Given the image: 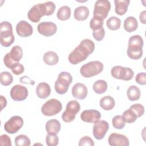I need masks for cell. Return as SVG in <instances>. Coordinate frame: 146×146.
Segmentation results:
<instances>
[{
	"mask_svg": "<svg viewBox=\"0 0 146 146\" xmlns=\"http://www.w3.org/2000/svg\"><path fill=\"white\" fill-rule=\"evenodd\" d=\"M94 49L95 44L93 41L90 39H84L70 53L68 61L72 64H77L85 60L90 54L93 52Z\"/></svg>",
	"mask_w": 146,
	"mask_h": 146,
	"instance_id": "cell-1",
	"label": "cell"
},
{
	"mask_svg": "<svg viewBox=\"0 0 146 146\" xmlns=\"http://www.w3.org/2000/svg\"><path fill=\"white\" fill-rule=\"evenodd\" d=\"M143 39L139 35L131 36L128 40V46L127 54L131 59L137 60L143 55Z\"/></svg>",
	"mask_w": 146,
	"mask_h": 146,
	"instance_id": "cell-2",
	"label": "cell"
},
{
	"mask_svg": "<svg viewBox=\"0 0 146 146\" xmlns=\"http://www.w3.org/2000/svg\"><path fill=\"white\" fill-rule=\"evenodd\" d=\"M11 24L7 21H3L0 25V43L3 47H9L14 42Z\"/></svg>",
	"mask_w": 146,
	"mask_h": 146,
	"instance_id": "cell-3",
	"label": "cell"
},
{
	"mask_svg": "<svg viewBox=\"0 0 146 146\" xmlns=\"http://www.w3.org/2000/svg\"><path fill=\"white\" fill-rule=\"evenodd\" d=\"M72 81V77L70 73L62 71L58 76V79L55 83V90L60 95L66 93Z\"/></svg>",
	"mask_w": 146,
	"mask_h": 146,
	"instance_id": "cell-4",
	"label": "cell"
},
{
	"mask_svg": "<svg viewBox=\"0 0 146 146\" xmlns=\"http://www.w3.org/2000/svg\"><path fill=\"white\" fill-rule=\"evenodd\" d=\"M103 67V64L100 61H91L83 65L80 67V72L84 78H90L100 74Z\"/></svg>",
	"mask_w": 146,
	"mask_h": 146,
	"instance_id": "cell-5",
	"label": "cell"
},
{
	"mask_svg": "<svg viewBox=\"0 0 146 146\" xmlns=\"http://www.w3.org/2000/svg\"><path fill=\"white\" fill-rule=\"evenodd\" d=\"M111 7V5L109 1L98 0L95 3L93 17L103 21L107 17Z\"/></svg>",
	"mask_w": 146,
	"mask_h": 146,
	"instance_id": "cell-6",
	"label": "cell"
},
{
	"mask_svg": "<svg viewBox=\"0 0 146 146\" xmlns=\"http://www.w3.org/2000/svg\"><path fill=\"white\" fill-rule=\"evenodd\" d=\"M62 109V104L59 100L55 99H51L43 104L41 108V112L45 116H51L60 112Z\"/></svg>",
	"mask_w": 146,
	"mask_h": 146,
	"instance_id": "cell-7",
	"label": "cell"
},
{
	"mask_svg": "<svg viewBox=\"0 0 146 146\" xmlns=\"http://www.w3.org/2000/svg\"><path fill=\"white\" fill-rule=\"evenodd\" d=\"M80 106L76 100H71L66 105V110L62 115V120L66 123H69L73 121L78 112H79Z\"/></svg>",
	"mask_w": 146,
	"mask_h": 146,
	"instance_id": "cell-8",
	"label": "cell"
},
{
	"mask_svg": "<svg viewBox=\"0 0 146 146\" xmlns=\"http://www.w3.org/2000/svg\"><path fill=\"white\" fill-rule=\"evenodd\" d=\"M44 15H47V11L46 9V3H38L34 5L28 11V18L33 22H38L41 17Z\"/></svg>",
	"mask_w": 146,
	"mask_h": 146,
	"instance_id": "cell-9",
	"label": "cell"
},
{
	"mask_svg": "<svg viewBox=\"0 0 146 146\" xmlns=\"http://www.w3.org/2000/svg\"><path fill=\"white\" fill-rule=\"evenodd\" d=\"M111 73L114 78L123 80H130L134 76V72L131 68L121 66H113L111 68Z\"/></svg>",
	"mask_w": 146,
	"mask_h": 146,
	"instance_id": "cell-10",
	"label": "cell"
},
{
	"mask_svg": "<svg viewBox=\"0 0 146 146\" xmlns=\"http://www.w3.org/2000/svg\"><path fill=\"white\" fill-rule=\"evenodd\" d=\"M23 119L19 116H14L10 117L4 124L5 131L10 134L17 133L23 126Z\"/></svg>",
	"mask_w": 146,
	"mask_h": 146,
	"instance_id": "cell-11",
	"label": "cell"
},
{
	"mask_svg": "<svg viewBox=\"0 0 146 146\" xmlns=\"http://www.w3.org/2000/svg\"><path fill=\"white\" fill-rule=\"evenodd\" d=\"M38 33L45 36H51L57 31V26L52 22H42L37 26Z\"/></svg>",
	"mask_w": 146,
	"mask_h": 146,
	"instance_id": "cell-12",
	"label": "cell"
},
{
	"mask_svg": "<svg viewBox=\"0 0 146 146\" xmlns=\"http://www.w3.org/2000/svg\"><path fill=\"white\" fill-rule=\"evenodd\" d=\"M10 96L14 101H22L28 96V90L25 86L20 84L14 86L10 90Z\"/></svg>",
	"mask_w": 146,
	"mask_h": 146,
	"instance_id": "cell-13",
	"label": "cell"
},
{
	"mask_svg": "<svg viewBox=\"0 0 146 146\" xmlns=\"http://www.w3.org/2000/svg\"><path fill=\"white\" fill-rule=\"evenodd\" d=\"M109 128V124L105 120H100L94 123L93 126V135L97 140H102L105 136Z\"/></svg>",
	"mask_w": 146,
	"mask_h": 146,
	"instance_id": "cell-14",
	"label": "cell"
},
{
	"mask_svg": "<svg viewBox=\"0 0 146 146\" xmlns=\"http://www.w3.org/2000/svg\"><path fill=\"white\" fill-rule=\"evenodd\" d=\"M108 144L111 146H128L129 141L128 139L124 135L112 133L108 139Z\"/></svg>",
	"mask_w": 146,
	"mask_h": 146,
	"instance_id": "cell-15",
	"label": "cell"
},
{
	"mask_svg": "<svg viewBox=\"0 0 146 146\" xmlns=\"http://www.w3.org/2000/svg\"><path fill=\"white\" fill-rule=\"evenodd\" d=\"M80 118L84 122L95 123L101 118V114L96 110H87L81 113Z\"/></svg>",
	"mask_w": 146,
	"mask_h": 146,
	"instance_id": "cell-16",
	"label": "cell"
},
{
	"mask_svg": "<svg viewBox=\"0 0 146 146\" xmlns=\"http://www.w3.org/2000/svg\"><path fill=\"white\" fill-rule=\"evenodd\" d=\"M16 32L21 37H28L32 35L33 29L32 26L27 22L22 20L16 26Z\"/></svg>",
	"mask_w": 146,
	"mask_h": 146,
	"instance_id": "cell-17",
	"label": "cell"
},
{
	"mask_svg": "<svg viewBox=\"0 0 146 146\" xmlns=\"http://www.w3.org/2000/svg\"><path fill=\"white\" fill-rule=\"evenodd\" d=\"M88 94L87 87L83 83H76L72 88V95L77 99H84Z\"/></svg>",
	"mask_w": 146,
	"mask_h": 146,
	"instance_id": "cell-18",
	"label": "cell"
},
{
	"mask_svg": "<svg viewBox=\"0 0 146 146\" xmlns=\"http://www.w3.org/2000/svg\"><path fill=\"white\" fill-rule=\"evenodd\" d=\"M36 94L40 99H46L51 94V88L48 84L45 82L39 83L36 88Z\"/></svg>",
	"mask_w": 146,
	"mask_h": 146,
	"instance_id": "cell-19",
	"label": "cell"
},
{
	"mask_svg": "<svg viewBox=\"0 0 146 146\" xmlns=\"http://www.w3.org/2000/svg\"><path fill=\"white\" fill-rule=\"evenodd\" d=\"M90 11L87 7L85 6H80L74 10V18L76 20L82 21L86 20L89 15Z\"/></svg>",
	"mask_w": 146,
	"mask_h": 146,
	"instance_id": "cell-20",
	"label": "cell"
},
{
	"mask_svg": "<svg viewBox=\"0 0 146 146\" xmlns=\"http://www.w3.org/2000/svg\"><path fill=\"white\" fill-rule=\"evenodd\" d=\"M45 127L47 133L57 134L60 130L61 125L58 120L51 119L47 121Z\"/></svg>",
	"mask_w": 146,
	"mask_h": 146,
	"instance_id": "cell-21",
	"label": "cell"
},
{
	"mask_svg": "<svg viewBox=\"0 0 146 146\" xmlns=\"http://www.w3.org/2000/svg\"><path fill=\"white\" fill-rule=\"evenodd\" d=\"M115 9V13L119 15H124L127 11L128 7L130 3L129 0H115L114 1Z\"/></svg>",
	"mask_w": 146,
	"mask_h": 146,
	"instance_id": "cell-22",
	"label": "cell"
},
{
	"mask_svg": "<svg viewBox=\"0 0 146 146\" xmlns=\"http://www.w3.org/2000/svg\"><path fill=\"white\" fill-rule=\"evenodd\" d=\"M137 21L134 17H128L124 21V29L128 33L135 31L137 29Z\"/></svg>",
	"mask_w": 146,
	"mask_h": 146,
	"instance_id": "cell-23",
	"label": "cell"
},
{
	"mask_svg": "<svg viewBox=\"0 0 146 146\" xmlns=\"http://www.w3.org/2000/svg\"><path fill=\"white\" fill-rule=\"evenodd\" d=\"M43 59L46 64L54 66L58 63L59 61V56L56 52L50 51L44 54Z\"/></svg>",
	"mask_w": 146,
	"mask_h": 146,
	"instance_id": "cell-24",
	"label": "cell"
},
{
	"mask_svg": "<svg viewBox=\"0 0 146 146\" xmlns=\"http://www.w3.org/2000/svg\"><path fill=\"white\" fill-rule=\"evenodd\" d=\"M100 106L104 110L109 111L112 110L115 104L114 99L111 96L107 95L100 100Z\"/></svg>",
	"mask_w": 146,
	"mask_h": 146,
	"instance_id": "cell-25",
	"label": "cell"
},
{
	"mask_svg": "<svg viewBox=\"0 0 146 146\" xmlns=\"http://www.w3.org/2000/svg\"><path fill=\"white\" fill-rule=\"evenodd\" d=\"M127 95L130 101H136L140 99L141 92L140 89L136 86H131L127 91Z\"/></svg>",
	"mask_w": 146,
	"mask_h": 146,
	"instance_id": "cell-26",
	"label": "cell"
},
{
	"mask_svg": "<svg viewBox=\"0 0 146 146\" xmlns=\"http://www.w3.org/2000/svg\"><path fill=\"white\" fill-rule=\"evenodd\" d=\"M11 59L14 62H19L23 56V50L21 47L19 46H15L9 52Z\"/></svg>",
	"mask_w": 146,
	"mask_h": 146,
	"instance_id": "cell-27",
	"label": "cell"
},
{
	"mask_svg": "<svg viewBox=\"0 0 146 146\" xmlns=\"http://www.w3.org/2000/svg\"><path fill=\"white\" fill-rule=\"evenodd\" d=\"M56 15L59 20L66 21L71 16L70 7L68 6H62L59 9Z\"/></svg>",
	"mask_w": 146,
	"mask_h": 146,
	"instance_id": "cell-28",
	"label": "cell"
},
{
	"mask_svg": "<svg viewBox=\"0 0 146 146\" xmlns=\"http://www.w3.org/2000/svg\"><path fill=\"white\" fill-rule=\"evenodd\" d=\"M107 89V83L104 80H98L93 84V90L98 94L104 93Z\"/></svg>",
	"mask_w": 146,
	"mask_h": 146,
	"instance_id": "cell-29",
	"label": "cell"
},
{
	"mask_svg": "<svg viewBox=\"0 0 146 146\" xmlns=\"http://www.w3.org/2000/svg\"><path fill=\"white\" fill-rule=\"evenodd\" d=\"M107 26L111 30H118L121 25V20L115 16L111 17L107 21Z\"/></svg>",
	"mask_w": 146,
	"mask_h": 146,
	"instance_id": "cell-30",
	"label": "cell"
},
{
	"mask_svg": "<svg viewBox=\"0 0 146 146\" xmlns=\"http://www.w3.org/2000/svg\"><path fill=\"white\" fill-rule=\"evenodd\" d=\"M16 146H29L30 145V140L25 135H19L14 140Z\"/></svg>",
	"mask_w": 146,
	"mask_h": 146,
	"instance_id": "cell-31",
	"label": "cell"
},
{
	"mask_svg": "<svg viewBox=\"0 0 146 146\" xmlns=\"http://www.w3.org/2000/svg\"><path fill=\"white\" fill-rule=\"evenodd\" d=\"M1 84L7 86L11 84L13 80V75L8 71H3L0 75Z\"/></svg>",
	"mask_w": 146,
	"mask_h": 146,
	"instance_id": "cell-32",
	"label": "cell"
},
{
	"mask_svg": "<svg viewBox=\"0 0 146 146\" xmlns=\"http://www.w3.org/2000/svg\"><path fill=\"white\" fill-rule=\"evenodd\" d=\"M113 127L117 129L123 128L125 125V121L121 115H116L112 120Z\"/></svg>",
	"mask_w": 146,
	"mask_h": 146,
	"instance_id": "cell-33",
	"label": "cell"
},
{
	"mask_svg": "<svg viewBox=\"0 0 146 146\" xmlns=\"http://www.w3.org/2000/svg\"><path fill=\"white\" fill-rule=\"evenodd\" d=\"M122 116L124 117L125 122L128 123H132L135 121L137 119V115L130 108L125 110L123 112Z\"/></svg>",
	"mask_w": 146,
	"mask_h": 146,
	"instance_id": "cell-34",
	"label": "cell"
},
{
	"mask_svg": "<svg viewBox=\"0 0 146 146\" xmlns=\"http://www.w3.org/2000/svg\"><path fill=\"white\" fill-rule=\"evenodd\" d=\"M46 141L48 146L57 145L59 142V138L57 134L47 133L46 137Z\"/></svg>",
	"mask_w": 146,
	"mask_h": 146,
	"instance_id": "cell-35",
	"label": "cell"
},
{
	"mask_svg": "<svg viewBox=\"0 0 146 146\" xmlns=\"http://www.w3.org/2000/svg\"><path fill=\"white\" fill-rule=\"evenodd\" d=\"M103 21L93 17L90 21V26L92 31H96L103 28Z\"/></svg>",
	"mask_w": 146,
	"mask_h": 146,
	"instance_id": "cell-36",
	"label": "cell"
},
{
	"mask_svg": "<svg viewBox=\"0 0 146 146\" xmlns=\"http://www.w3.org/2000/svg\"><path fill=\"white\" fill-rule=\"evenodd\" d=\"M130 108L135 113L137 117L141 116L144 113V107L143 105L139 103H136L132 105Z\"/></svg>",
	"mask_w": 146,
	"mask_h": 146,
	"instance_id": "cell-37",
	"label": "cell"
},
{
	"mask_svg": "<svg viewBox=\"0 0 146 146\" xmlns=\"http://www.w3.org/2000/svg\"><path fill=\"white\" fill-rule=\"evenodd\" d=\"M10 69L13 72V73H14L15 75H17L22 74L25 71L24 66L22 64L18 62L14 63L11 67Z\"/></svg>",
	"mask_w": 146,
	"mask_h": 146,
	"instance_id": "cell-38",
	"label": "cell"
},
{
	"mask_svg": "<svg viewBox=\"0 0 146 146\" xmlns=\"http://www.w3.org/2000/svg\"><path fill=\"white\" fill-rule=\"evenodd\" d=\"M78 145L79 146H94V142L90 137L85 136L80 139Z\"/></svg>",
	"mask_w": 146,
	"mask_h": 146,
	"instance_id": "cell-39",
	"label": "cell"
},
{
	"mask_svg": "<svg viewBox=\"0 0 146 146\" xmlns=\"http://www.w3.org/2000/svg\"><path fill=\"white\" fill-rule=\"evenodd\" d=\"M92 35L94 39L97 41H101L105 35V31L104 28H102L99 30L93 31Z\"/></svg>",
	"mask_w": 146,
	"mask_h": 146,
	"instance_id": "cell-40",
	"label": "cell"
},
{
	"mask_svg": "<svg viewBox=\"0 0 146 146\" xmlns=\"http://www.w3.org/2000/svg\"><path fill=\"white\" fill-rule=\"evenodd\" d=\"M136 82L140 85L146 84V74L144 72L137 74L135 78Z\"/></svg>",
	"mask_w": 146,
	"mask_h": 146,
	"instance_id": "cell-41",
	"label": "cell"
},
{
	"mask_svg": "<svg viewBox=\"0 0 146 146\" xmlns=\"http://www.w3.org/2000/svg\"><path fill=\"white\" fill-rule=\"evenodd\" d=\"M0 145L5 146H11V141L9 136L6 134L0 136Z\"/></svg>",
	"mask_w": 146,
	"mask_h": 146,
	"instance_id": "cell-42",
	"label": "cell"
},
{
	"mask_svg": "<svg viewBox=\"0 0 146 146\" xmlns=\"http://www.w3.org/2000/svg\"><path fill=\"white\" fill-rule=\"evenodd\" d=\"M19 81L22 83H29L31 85H34L35 84V82L30 79V78L27 76L21 77L19 79Z\"/></svg>",
	"mask_w": 146,
	"mask_h": 146,
	"instance_id": "cell-43",
	"label": "cell"
},
{
	"mask_svg": "<svg viewBox=\"0 0 146 146\" xmlns=\"http://www.w3.org/2000/svg\"><path fill=\"white\" fill-rule=\"evenodd\" d=\"M145 15H146V11L144 10L140 13V21L141 23L143 24L146 23V20H145Z\"/></svg>",
	"mask_w": 146,
	"mask_h": 146,
	"instance_id": "cell-44",
	"label": "cell"
},
{
	"mask_svg": "<svg viewBox=\"0 0 146 146\" xmlns=\"http://www.w3.org/2000/svg\"><path fill=\"white\" fill-rule=\"evenodd\" d=\"M1 111H2L3 110V108L6 106L7 101H6V99L2 95H1Z\"/></svg>",
	"mask_w": 146,
	"mask_h": 146,
	"instance_id": "cell-45",
	"label": "cell"
}]
</instances>
